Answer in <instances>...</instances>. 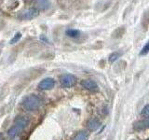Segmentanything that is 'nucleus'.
<instances>
[{
  "instance_id": "a211bd4d",
  "label": "nucleus",
  "mask_w": 149,
  "mask_h": 140,
  "mask_svg": "<svg viewBox=\"0 0 149 140\" xmlns=\"http://www.w3.org/2000/svg\"><path fill=\"white\" fill-rule=\"evenodd\" d=\"M0 140H3V135L1 133H0Z\"/></svg>"
},
{
  "instance_id": "2eb2a0df",
  "label": "nucleus",
  "mask_w": 149,
  "mask_h": 140,
  "mask_svg": "<svg viewBox=\"0 0 149 140\" xmlns=\"http://www.w3.org/2000/svg\"><path fill=\"white\" fill-rule=\"evenodd\" d=\"M148 52H149V41L144 44V46L142 48L139 54H140V56H144V55H146Z\"/></svg>"
},
{
  "instance_id": "4468645a",
  "label": "nucleus",
  "mask_w": 149,
  "mask_h": 140,
  "mask_svg": "<svg viewBox=\"0 0 149 140\" xmlns=\"http://www.w3.org/2000/svg\"><path fill=\"white\" fill-rule=\"evenodd\" d=\"M21 38H22V33L18 32L14 35V36L11 38V40L9 41V44H15V43H17V42L20 41Z\"/></svg>"
},
{
  "instance_id": "f03ea898",
  "label": "nucleus",
  "mask_w": 149,
  "mask_h": 140,
  "mask_svg": "<svg viewBox=\"0 0 149 140\" xmlns=\"http://www.w3.org/2000/svg\"><path fill=\"white\" fill-rule=\"evenodd\" d=\"M41 105H42L41 99L35 94L28 95L22 103L23 107L28 111H35L36 109H38L41 106Z\"/></svg>"
},
{
  "instance_id": "0eeeda50",
  "label": "nucleus",
  "mask_w": 149,
  "mask_h": 140,
  "mask_svg": "<svg viewBox=\"0 0 149 140\" xmlns=\"http://www.w3.org/2000/svg\"><path fill=\"white\" fill-rule=\"evenodd\" d=\"M51 7L50 0H36V8L37 10L45 11Z\"/></svg>"
},
{
  "instance_id": "9d476101",
  "label": "nucleus",
  "mask_w": 149,
  "mask_h": 140,
  "mask_svg": "<svg viewBox=\"0 0 149 140\" xmlns=\"http://www.w3.org/2000/svg\"><path fill=\"white\" fill-rule=\"evenodd\" d=\"M125 32H126V27L120 26L118 28H116V29L113 32L112 37H113V38H120V37H122V36L125 34Z\"/></svg>"
},
{
  "instance_id": "6e6552de",
  "label": "nucleus",
  "mask_w": 149,
  "mask_h": 140,
  "mask_svg": "<svg viewBox=\"0 0 149 140\" xmlns=\"http://www.w3.org/2000/svg\"><path fill=\"white\" fill-rule=\"evenodd\" d=\"M87 127L88 130L91 131V132H95V131H97L101 127V121L97 118H92L88 121Z\"/></svg>"
},
{
  "instance_id": "20e7f679",
  "label": "nucleus",
  "mask_w": 149,
  "mask_h": 140,
  "mask_svg": "<svg viewBox=\"0 0 149 140\" xmlns=\"http://www.w3.org/2000/svg\"><path fill=\"white\" fill-rule=\"evenodd\" d=\"M38 14H39V11L37 10L36 8H28L27 10L21 13L18 18L20 19V20L30 21V20H33V19L36 18L37 16H38Z\"/></svg>"
},
{
  "instance_id": "1a4fd4ad",
  "label": "nucleus",
  "mask_w": 149,
  "mask_h": 140,
  "mask_svg": "<svg viewBox=\"0 0 149 140\" xmlns=\"http://www.w3.org/2000/svg\"><path fill=\"white\" fill-rule=\"evenodd\" d=\"M134 129L136 130H143V129H149V117L148 118H146L143 120L137 121V123H134Z\"/></svg>"
},
{
  "instance_id": "f8f14e48",
  "label": "nucleus",
  "mask_w": 149,
  "mask_h": 140,
  "mask_svg": "<svg viewBox=\"0 0 149 140\" xmlns=\"http://www.w3.org/2000/svg\"><path fill=\"white\" fill-rule=\"evenodd\" d=\"M65 35L71 38H77L80 36V31L77 29H67L65 31Z\"/></svg>"
},
{
  "instance_id": "6ab92c4d",
  "label": "nucleus",
  "mask_w": 149,
  "mask_h": 140,
  "mask_svg": "<svg viewBox=\"0 0 149 140\" xmlns=\"http://www.w3.org/2000/svg\"><path fill=\"white\" fill-rule=\"evenodd\" d=\"M147 140H149V138H148V139H147Z\"/></svg>"
},
{
  "instance_id": "ddd939ff",
  "label": "nucleus",
  "mask_w": 149,
  "mask_h": 140,
  "mask_svg": "<svg viewBox=\"0 0 149 140\" xmlns=\"http://www.w3.org/2000/svg\"><path fill=\"white\" fill-rule=\"evenodd\" d=\"M88 136H90V134H88V133H87L86 131H80V132H78L74 135L73 140H88Z\"/></svg>"
},
{
  "instance_id": "9b49d317",
  "label": "nucleus",
  "mask_w": 149,
  "mask_h": 140,
  "mask_svg": "<svg viewBox=\"0 0 149 140\" xmlns=\"http://www.w3.org/2000/svg\"><path fill=\"white\" fill-rule=\"evenodd\" d=\"M121 55H122V51H119V50H116V51H114V52H112L108 57L109 63L110 64L115 63L116 60L121 57Z\"/></svg>"
},
{
  "instance_id": "f3484780",
  "label": "nucleus",
  "mask_w": 149,
  "mask_h": 140,
  "mask_svg": "<svg viewBox=\"0 0 149 140\" xmlns=\"http://www.w3.org/2000/svg\"><path fill=\"white\" fill-rule=\"evenodd\" d=\"M39 38H40V40H41V41L45 42V43H49V39L47 38V37H46V36H45L44 35H41V36H40V37H39Z\"/></svg>"
},
{
  "instance_id": "39448f33",
  "label": "nucleus",
  "mask_w": 149,
  "mask_h": 140,
  "mask_svg": "<svg viewBox=\"0 0 149 140\" xmlns=\"http://www.w3.org/2000/svg\"><path fill=\"white\" fill-rule=\"evenodd\" d=\"M81 85L86 90L91 92H98V90H99L97 83L94 80H92V79H83L81 81Z\"/></svg>"
},
{
  "instance_id": "7ed1b4c3",
  "label": "nucleus",
  "mask_w": 149,
  "mask_h": 140,
  "mask_svg": "<svg viewBox=\"0 0 149 140\" xmlns=\"http://www.w3.org/2000/svg\"><path fill=\"white\" fill-rule=\"evenodd\" d=\"M60 82L64 88H71L77 84V78L72 74H64L60 78Z\"/></svg>"
},
{
  "instance_id": "423d86ee",
  "label": "nucleus",
  "mask_w": 149,
  "mask_h": 140,
  "mask_svg": "<svg viewBox=\"0 0 149 140\" xmlns=\"http://www.w3.org/2000/svg\"><path fill=\"white\" fill-rule=\"evenodd\" d=\"M55 85V80L52 78H46L41 80L38 84V87L41 90H50Z\"/></svg>"
},
{
  "instance_id": "f257e3e1",
  "label": "nucleus",
  "mask_w": 149,
  "mask_h": 140,
  "mask_svg": "<svg viewBox=\"0 0 149 140\" xmlns=\"http://www.w3.org/2000/svg\"><path fill=\"white\" fill-rule=\"evenodd\" d=\"M28 124H29V120L26 117H18L14 121L13 126L8 131V134L10 137H15Z\"/></svg>"
},
{
  "instance_id": "dca6fc26",
  "label": "nucleus",
  "mask_w": 149,
  "mask_h": 140,
  "mask_svg": "<svg viewBox=\"0 0 149 140\" xmlns=\"http://www.w3.org/2000/svg\"><path fill=\"white\" fill-rule=\"evenodd\" d=\"M141 116L142 117H144V118H148V117H149V104L146 105L142 109V111H141Z\"/></svg>"
}]
</instances>
